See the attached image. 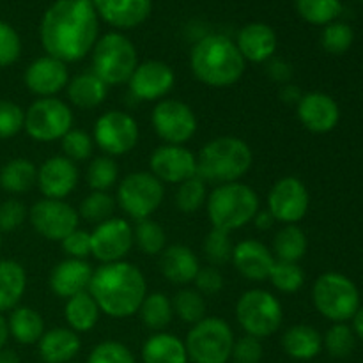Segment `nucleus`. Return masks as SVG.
I'll list each match as a JSON object with an SVG mask.
<instances>
[{"label":"nucleus","mask_w":363,"mask_h":363,"mask_svg":"<svg viewBox=\"0 0 363 363\" xmlns=\"http://www.w3.org/2000/svg\"><path fill=\"white\" fill-rule=\"evenodd\" d=\"M60 147L66 158L71 162H85L94 152V140L82 130H69L60 138Z\"/></svg>","instance_id":"47"},{"label":"nucleus","mask_w":363,"mask_h":363,"mask_svg":"<svg viewBox=\"0 0 363 363\" xmlns=\"http://www.w3.org/2000/svg\"><path fill=\"white\" fill-rule=\"evenodd\" d=\"M28 220L39 236L50 241H62L78 229L80 215L66 201L41 199L28 209Z\"/></svg>","instance_id":"14"},{"label":"nucleus","mask_w":363,"mask_h":363,"mask_svg":"<svg viewBox=\"0 0 363 363\" xmlns=\"http://www.w3.org/2000/svg\"><path fill=\"white\" fill-rule=\"evenodd\" d=\"M28 218V209L18 199H7L0 204V233H13Z\"/></svg>","instance_id":"51"},{"label":"nucleus","mask_w":363,"mask_h":363,"mask_svg":"<svg viewBox=\"0 0 363 363\" xmlns=\"http://www.w3.org/2000/svg\"><path fill=\"white\" fill-rule=\"evenodd\" d=\"M66 89L67 99L82 110L96 108L105 101L106 94H108V85L101 78L96 77L92 71L69 78V84Z\"/></svg>","instance_id":"30"},{"label":"nucleus","mask_w":363,"mask_h":363,"mask_svg":"<svg viewBox=\"0 0 363 363\" xmlns=\"http://www.w3.org/2000/svg\"><path fill=\"white\" fill-rule=\"evenodd\" d=\"M174 314L188 325H197L206 318L204 296L197 289H181L172 300Z\"/></svg>","instance_id":"42"},{"label":"nucleus","mask_w":363,"mask_h":363,"mask_svg":"<svg viewBox=\"0 0 363 363\" xmlns=\"http://www.w3.org/2000/svg\"><path fill=\"white\" fill-rule=\"evenodd\" d=\"M301 96H303V92H301V89L294 84L282 85V89H280L279 92V98L282 99L284 103H287V105H298Z\"/></svg>","instance_id":"56"},{"label":"nucleus","mask_w":363,"mask_h":363,"mask_svg":"<svg viewBox=\"0 0 363 363\" xmlns=\"http://www.w3.org/2000/svg\"><path fill=\"white\" fill-rule=\"evenodd\" d=\"M80 172L77 163L66 156H52L38 169V188L45 199L64 201L77 188Z\"/></svg>","instance_id":"19"},{"label":"nucleus","mask_w":363,"mask_h":363,"mask_svg":"<svg viewBox=\"0 0 363 363\" xmlns=\"http://www.w3.org/2000/svg\"><path fill=\"white\" fill-rule=\"evenodd\" d=\"M117 208L116 197L108 191H91L87 197L82 201L78 208V215L89 223H101L105 220H110L113 216V211Z\"/></svg>","instance_id":"39"},{"label":"nucleus","mask_w":363,"mask_h":363,"mask_svg":"<svg viewBox=\"0 0 363 363\" xmlns=\"http://www.w3.org/2000/svg\"><path fill=\"white\" fill-rule=\"evenodd\" d=\"M312 300L319 314L333 323L350 321L360 308V293L353 280L333 272L315 280Z\"/></svg>","instance_id":"7"},{"label":"nucleus","mask_w":363,"mask_h":363,"mask_svg":"<svg viewBox=\"0 0 363 363\" xmlns=\"http://www.w3.org/2000/svg\"><path fill=\"white\" fill-rule=\"evenodd\" d=\"M60 245H62V250L66 252L69 259H84L85 261L89 255H92L91 233H87V230H73L69 236L60 241Z\"/></svg>","instance_id":"53"},{"label":"nucleus","mask_w":363,"mask_h":363,"mask_svg":"<svg viewBox=\"0 0 363 363\" xmlns=\"http://www.w3.org/2000/svg\"><path fill=\"white\" fill-rule=\"evenodd\" d=\"M208 201V186L202 177L194 176L183 181L176 191V208L184 215L197 213Z\"/></svg>","instance_id":"41"},{"label":"nucleus","mask_w":363,"mask_h":363,"mask_svg":"<svg viewBox=\"0 0 363 363\" xmlns=\"http://www.w3.org/2000/svg\"><path fill=\"white\" fill-rule=\"evenodd\" d=\"M165 188L151 172H131L117 186V206L131 218H151L152 213L162 206Z\"/></svg>","instance_id":"10"},{"label":"nucleus","mask_w":363,"mask_h":363,"mask_svg":"<svg viewBox=\"0 0 363 363\" xmlns=\"http://www.w3.org/2000/svg\"><path fill=\"white\" fill-rule=\"evenodd\" d=\"M140 138L138 124L123 110H110L98 117L92 140L106 156H123L133 151Z\"/></svg>","instance_id":"12"},{"label":"nucleus","mask_w":363,"mask_h":363,"mask_svg":"<svg viewBox=\"0 0 363 363\" xmlns=\"http://www.w3.org/2000/svg\"><path fill=\"white\" fill-rule=\"evenodd\" d=\"M96 13L112 27L130 30L149 18L152 0H92Z\"/></svg>","instance_id":"23"},{"label":"nucleus","mask_w":363,"mask_h":363,"mask_svg":"<svg viewBox=\"0 0 363 363\" xmlns=\"http://www.w3.org/2000/svg\"><path fill=\"white\" fill-rule=\"evenodd\" d=\"M272 280L273 287L280 293H296L303 287L305 284V273L300 268L298 262H286V261H277L273 264L272 273L268 277Z\"/></svg>","instance_id":"43"},{"label":"nucleus","mask_w":363,"mask_h":363,"mask_svg":"<svg viewBox=\"0 0 363 363\" xmlns=\"http://www.w3.org/2000/svg\"><path fill=\"white\" fill-rule=\"evenodd\" d=\"M7 326H9V337H13L21 346L38 344L45 333V321H43L41 314L25 305L21 307L18 305L11 311Z\"/></svg>","instance_id":"32"},{"label":"nucleus","mask_w":363,"mask_h":363,"mask_svg":"<svg viewBox=\"0 0 363 363\" xmlns=\"http://www.w3.org/2000/svg\"><path fill=\"white\" fill-rule=\"evenodd\" d=\"M190 67L201 84L223 89L241 80L247 62L236 41L222 34H209L199 39L191 48Z\"/></svg>","instance_id":"3"},{"label":"nucleus","mask_w":363,"mask_h":363,"mask_svg":"<svg viewBox=\"0 0 363 363\" xmlns=\"http://www.w3.org/2000/svg\"><path fill=\"white\" fill-rule=\"evenodd\" d=\"M99 308L96 305L94 298L89 294V291L74 296L67 298L66 307H64V319L67 326L77 333H87L98 325Z\"/></svg>","instance_id":"33"},{"label":"nucleus","mask_w":363,"mask_h":363,"mask_svg":"<svg viewBox=\"0 0 363 363\" xmlns=\"http://www.w3.org/2000/svg\"><path fill=\"white\" fill-rule=\"evenodd\" d=\"M236 46L243 55L245 62L264 64L275 55L279 48V39L269 25L262 21H252L238 32Z\"/></svg>","instance_id":"22"},{"label":"nucleus","mask_w":363,"mask_h":363,"mask_svg":"<svg viewBox=\"0 0 363 363\" xmlns=\"http://www.w3.org/2000/svg\"><path fill=\"white\" fill-rule=\"evenodd\" d=\"M92 257L101 264L124 261L133 247V227L124 218H116L98 223L91 233Z\"/></svg>","instance_id":"16"},{"label":"nucleus","mask_w":363,"mask_h":363,"mask_svg":"<svg viewBox=\"0 0 363 363\" xmlns=\"http://www.w3.org/2000/svg\"><path fill=\"white\" fill-rule=\"evenodd\" d=\"M156 135L165 144L184 145L197 133V116L190 105L179 99H162L151 113Z\"/></svg>","instance_id":"13"},{"label":"nucleus","mask_w":363,"mask_h":363,"mask_svg":"<svg viewBox=\"0 0 363 363\" xmlns=\"http://www.w3.org/2000/svg\"><path fill=\"white\" fill-rule=\"evenodd\" d=\"M236 319L247 335L266 339L279 332L282 325V303L269 291L250 289L238 300Z\"/></svg>","instance_id":"9"},{"label":"nucleus","mask_w":363,"mask_h":363,"mask_svg":"<svg viewBox=\"0 0 363 363\" xmlns=\"http://www.w3.org/2000/svg\"><path fill=\"white\" fill-rule=\"evenodd\" d=\"M23 82L32 94L39 98H53L69 84L67 66L59 59L45 55L28 64Z\"/></svg>","instance_id":"20"},{"label":"nucleus","mask_w":363,"mask_h":363,"mask_svg":"<svg viewBox=\"0 0 363 363\" xmlns=\"http://www.w3.org/2000/svg\"><path fill=\"white\" fill-rule=\"evenodd\" d=\"M194 282L197 286L199 293L206 294V296L218 294L223 289V277L215 266H206V268L199 269Z\"/></svg>","instance_id":"54"},{"label":"nucleus","mask_w":363,"mask_h":363,"mask_svg":"<svg viewBox=\"0 0 363 363\" xmlns=\"http://www.w3.org/2000/svg\"><path fill=\"white\" fill-rule=\"evenodd\" d=\"M98 35L99 16L92 0H55L43 14L39 27L46 55L64 64L87 57Z\"/></svg>","instance_id":"1"},{"label":"nucleus","mask_w":363,"mask_h":363,"mask_svg":"<svg viewBox=\"0 0 363 363\" xmlns=\"http://www.w3.org/2000/svg\"><path fill=\"white\" fill-rule=\"evenodd\" d=\"M27 289V273L20 262L0 259V314L18 307Z\"/></svg>","instance_id":"31"},{"label":"nucleus","mask_w":363,"mask_h":363,"mask_svg":"<svg viewBox=\"0 0 363 363\" xmlns=\"http://www.w3.org/2000/svg\"><path fill=\"white\" fill-rule=\"evenodd\" d=\"M92 73L108 87L126 84L138 66V53L133 43L121 32H108L92 48Z\"/></svg>","instance_id":"6"},{"label":"nucleus","mask_w":363,"mask_h":363,"mask_svg":"<svg viewBox=\"0 0 363 363\" xmlns=\"http://www.w3.org/2000/svg\"><path fill=\"white\" fill-rule=\"evenodd\" d=\"M38 347L45 363H69L80 353L82 340L71 328H53L43 333Z\"/></svg>","instance_id":"27"},{"label":"nucleus","mask_w":363,"mask_h":363,"mask_svg":"<svg viewBox=\"0 0 363 363\" xmlns=\"http://www.w3.org/2000/svg\"><path fill=\"white\" fill-rule=\"evenodd\" d=\"M266 73L272 78L273 82H279V84H291V78H293V66H291L287 60L284 59H269L266 62Z\"/></svg>","instance_id":"55"},{"label":"nucleus","mask_w":363,"mask_h":363,"mask_svg":"<svg viewBox=\"0 0 363 363\" xmlns=\"http://www.w3.org/2000/svg\"><path fill=\"white\" fill-rule=\"evenodd\" d=\"M230 261L245 279L254 280V282H262L268 279L275 264L272 250L257 240L240 241L234 247Z\"/></svg>","instance_id":"24"},{"label":"nucleus","mask_w":363,"mask_h":363,"mask_svg":"<svg viewBox=\"0 0 363 363\" xmlns=\"http://www.w3.org/2000/svg\"><path fill=\"white\" fill-rule=\"evenodd\" d=\"M87 291L101 314L126 319L138 314L147 296V282L144 273L131 262H108L94 269Z\"/></svg>","instance_id":"2"},{"label":"nucleus","mask_w":363,"mask_h":363,"mask_svg":"<svg viewBox=\"0 0 363 363\" xmlns=\"http://www.w3.org/2000/svg\"><path fill=\"white\" fill-rule=\"evenodd\" d=\"M176 84V74L162 60H145L138 64L128 80L130 91L138 101H162Z\"/></svg>","instance_id":"18"},{"label":"nucleus","mask_w":363,"mask_h":363,"mask_svg":"<svg viewBox=\"0 0 363 363\" xmlns=\"http://www.w3.org/2000/svg\"><path fill=\"white\" fill-rule=\"evenodd\" d=\"M9 340V326H7V319L0 314V350H4Z\"/></svg>","instance_id":"60"},{"label":"nucleus","mask_w":363,"mask_h":363,"mask_svg":"<svg viewBox=\"0 0 363 363\" xmlns=\"http://www.w3.org/2000/svg\"><path fill=\"white\" fill-rule=\"evenodd\" d=\"M23 130L35 142L60 140L73 130V112L59 98H38L25 112Z\"/></svg>","instance_id":"11"},{"label":"nucleus","mask_w":363,"mask_h":363,"mask_svg":"<svg viewBox=\"0 0 363 363\" xmlns=\"http://www.w3.org/2000/svg\"><path fill=\"white\" fill-rule=\"evenodd\" d=\"M233 250L234 245L233 241H230V233L213 227L204 240L206 259H208L213 266L225 264V262H229L230 257H233Z\"/></svg>","instance_id":"46"},{"label":"nucleus","mask_w":363,"mask_h":363,"mask_svg":"<svg viewBox=\"0 0 363 363\" xmlns=\"http://www.w3.org/2000/svg\"><path fill=\"white\" fill-rule=\"evenodd\" d=\"M354 344H357V335L353 328L344 323H335L323 337V346L333 358H347L353 353Z\"/></svg>","instance_id":"44"},{"label":"nucleus","mask_w":363,"mask_h":363,"mask_svg":"<svg viewBox=\"0 0 363 363\" xmlns=\"http://www.w3.org/2000/svg\"><path fill=\"white\" fill-rule=\"evenodd\" d=\"M254 163L250 145L238 137H218L208 142L197 156V176L206 183H238Z\"/></svg>","instance_id":"4"},{"label":"nucleus","mask_w":363,"mask_h":363,"mask_svg":"<svg viewBox=\"0 0 363 363\" xmlns=\"http://www.w3.org/2000/svg\"><path fill=\"white\" fill-rule=\"evenodd\" d=\"M92 266L84 259H64L50 273V289L59 298L74 296V294L85 293L92 279Z\"/></svg>","instance_id":"25"},{"label":"nucleus","mask_w":363,"mask_h":363,"mask_svg":"<svg viewBox=\"0 0 363 363\" xmlns=\"http://www.w3.org/2000/svg\"><path fill=\"white\" fill-rule=\"evenodd\" d=\"M149 169L162 183L181 184L197 176V158L184 145L163 144L151 152Z\"/></svg>","instance_id":"17"},{"label":"nucleus","mask_w":363,"mask_h":363,"mask_svg":"<svg viewBox=\"0 0 363 363\" xmlns=\"http://www.w3.org/2000/svg\"><path fill=\"white\" fill-rule=\"evenodd\" d=\"M358 2H363V0H358Z\"/></svg>","instance_id":"62"},{"label":"nucleus","mask_w":363,"mask_h":363,"mask_svg":"<svg viewBox=\"0 0 363 363\" xmlns=\"http://www.w3.org/2000/svg\"><path fill=\"white\" fill-rule=\"evenodd\" d=\"M25 112L20 105L0 99V140L13 138L23 130Z\"/></svg>","instance_id":"49"},{"label":"nucleus","mask_w":363,"mask_h":363,"mask_svg":"<svg viewBox=\"0 0 363 363\" xmlns=\"http://www.w3.org/2000/svg\"><path fill=\"white\" fill-rule=\"evenodd\" d=\"M69 363H73V362H69Z\"/></svg>","instance_id":"63"},{"label":"nucleus","mask_w":363,"mask_h":363,"mask_svg":"<svg viewBox=\"0 0 363 363\" xmlns=\"http://www.w3.org/2000/svg\"><path fill=\"white\" fill-rule=\"evenodd\" d=\"M282 347L293 360H314L323 350V337L308 325H294L282 335Z\"/></svg>","instance_id":"28"},{"label":"nucleus","mask_w":363,"mask_h":363,"mask_svg":"<svg viewBox=\"0 0 363 363\" xmlns=\"http://www.w3.org/2000/svg\"><path fill=\"white\" fill-rule=\"evenodd\" d=\"M133 241L145 255H158L167 248V234L152 218L138 220L133 229Z\"/></svg>","instance_id":"38"},{"label":"nucleus","mask_w":363,"mask_h":363,"mask_svg":"<svg viewBox=\"0 0 363 363\" xmlns=\"http://www.w3.org/2000/svg\"><path fill=\"white\" fill-rule=\"evenodd\" d=\"M353 332L358 339L363 340V307L357 311V314L353 315Z\"/></svg>","instance_id":"58"},{"label":"nucleus","mask_w":363,"mask_h":363,"mask_svg":"<svg viewBox=\"0 0 363 363\" xmlns=\"http://www.w3.org/2000/svg\"><path fill=\"white\" fill-rule=\"evenodd\" d=\"M142 323L152 332H163L172 323L174 308L172 301L163 293H151L144 298L138 308Z\"/></svg>","instance_id":"36"},{"label":"nucleus","mask_w":363,"mask_h":363,"mask_svg":"<svg viewBox=\"0 0 363 363\" xmlns=\"http://www.w3.org/2000/svg\"><path fill=\"white\" fill-rule=\"evenodd\" d=\"M262 354H264V350H262L261 340L243 335L241 339L234 340L230 360L234 363H261Z\"/></svg>","instance_id":"52"},{"label":"nucleus","mask_w":363,"mask_h":363,"mask_svg":"<svg viewBox=\"0 0 363 363\" xmlns=\"http://www.w3.org/2000/svg\"><path fill=\"white\" fill-rule=\"evenodd\" d=\"M208 218L215 229L233 230L241 229L254 220L259 211V195L245 183L218 184L206 201Z\"/></svg>","instance_id":"5"},{"label":"nucleus","mask_w":363,"mask_h":363,"mask_svg":"<svg viewBox=\"0 0 363 363\" xmlns=\"http://www.w3.org/2000/svg\"><path fill=\"white\" fill-rule=\"evenodd\" d=\"M21 55V39L9 23L0 20V67L13 66Z\"/></svg>","instance_id":"50"},{"label":"nucleus","mask_w":363,"mask_h":363,"mask_svg":"<svg viewBox=\"0 0 363 363\" xmlns=\"http://www.w3.org/2000/svg\"><path fill=\"white\" fill-rule=\"evenodd\" d=\"M0 363H20V357L14 350L4 347V350H0Z\"/></svg>","instance_id":"59"},{"label":"nucleus","mask_w":363,"mask_h":363,"mask_svg":"<svg viewBox=\"0 0 363 363\" xmlns=\"http://www.w3.org/2000/svg\"><path fill=\"white\" fill-rule=\"evenodd\" d=\"M354 39L353 28L342 21H332L321 34V46L332 55H342L351 48Z\"/></svg>","instance_id":"45"},{"label":"nucleus","mask_w":363,"mask_h":363,"mask_svg":"<svg viewBox=\"0 0 363 363\" xmlns=\"http://www.w3.org/2000/svg\"><path fill=\"white\" fill-rule=\"evenodd\" d=\"M234 333L229 323L220 318H204L188 332V360L194 363H227L234 346Z\"/></svg>","instance_id":"8"},{"label":"nucleus","mask_w":363,"mask_h":363,"mask_svg":"<svg viewBox=\"0 0 363 363\" xmlns=\"http://www.w3.org/2000/svg\"><path fill=\"white\" fill-rule=\"evenodd\" d=\"M298 119L312 133H328L339 124L340 110L335 99L325 92H308L296 105Z\"/></svg>","instance_id":"21"},{"label":"nucleus","mask_w":363,"mask_h":363,"mask_svg":"<svg viewBox=\"0 0 363 363\" xmlns=\"http://www.w3.org/2000/svg\"><path fill=\"white\" fill-rule=\"evenodd\" d=\"M144 363H188L186 346L174 333L158 332L149 337L142 346Z\"/></svg>","instance_id":"29"},{"label":"nucleus","mask_w":363,"mask_h":363,"mask_svg":"<svg viewBox=\"0 0 363 363\" xmlns=\"http://www.w3.org/2000/svg\"><path fill=\"white\" fill-rule=\"evenodd\" d=\"M160 269L174 286H188L195 280L201 266L191 248L184 245H170L160 254Z\"/></svg>","instance_id":"26"},{"label":"nucleus","mask_w":363,"mask_h":363,"mask_svg":"<svg viewBox=\"0 0 363 363\" xmlns=\"http://www.w3.org/2000/svg\"><path fill=\"white\" fill-rule=\"evenodd\" d=\"M38 183V167L27 158H14L0 169V188L7 194L20 195Z\"/></svg>","instance_id":"34"},{"label":"nucleus","mask_w":363,"mask_h":363,"mask_svg":"<svg viewBox=\"0 0 363 363\" xmlns=\"http://www.w3.org/2000/svg\"><path fill=\"white\" fill-rule=\"evenodd\" d=\"M252 222L255 223V227H257L259 230H268V229H272L273 223H275L277 220L273 218V215L268 211V209H264V211H261V209H259L257 215L254 216V220H252Z\"/></svg>","instance_id":"57"},{"label":"nucleus","mask_w":363,"mask_h":363,"mask_svg":"<svg viewBox=\"0 0 363 363\" xmlns=\"http://www.w3.org/2000/svg\"><path fill=\"white\" fill-rule=\"evenodd\" d=\"M0 250H2V233H0Z\"/></svg>","instance_id":"61"},{"label":"nucleus","mask_w":363,"mask_h":363,"mask_svg":"<svg viewBox=\"0 0 363 363\" xmlns=\"http://www.w3.org/2000/svg\"><path fill=\"white\" fill-rule=\"evenodd\" d=\"M307 236L298 225L282 227L273 240V254L277 255V261L298 262L307 254Z\"/></svg>","instance_id":"35"},{"label":"nucleus","mask_w":363,"mask_h":363,"mask_svg":"<svg viewBox=\"0 0 363 363\" xmlns=\"http://www.w3.org/2000/svg\"><path fill=\"white\" fill-rule=\"evenodd\" d=\"M87 363H137L135 354L128 346L117 340L99 342L89 354Z\"/></svg>","instance_id":"48"},{"label":"nucleus","mask_w":363,"mask_h":363,"mask_svg":"<svg viewBox=\"0 0 363 363\" xmlns=\"http://www.w3.org/2000/svg\"><path fill=\"white\" fill-rule=\"evenodd\" d=\"M298 14L307 23L328 25L335 21L342 13L340 0H294Z\"/></svg>","instance_id":"37"},{"label":"nucleus","mask_w":363,"mask_h":363,"mask_svg":"<svg viewBox=\"0 0 363 363\" xmlns=\"http://www.w3.org/2000/svg\"><path fill=\"white\" fill-rule=\"evenodd\" d=\"M308 206H311L308 190L298 177H282L269 190L268 211L277 222L296 225L300 220L305 218Z\"/></svg>","instance_id":"15"},{"label":"nucleus","mask_w":363,"mask_h":363,"mask_svg":"<svg viewBox=\"0 0 363 363\" xmlns=\"http://www.w3.org/2000/svg\"><path fill=\"white\" fill-rule=\"evenodd\" d=\"M119 181V167L112 156H96L87 167V183L92 191H108Z\"/></svg>","instance_id":"40"}]
</instances>
